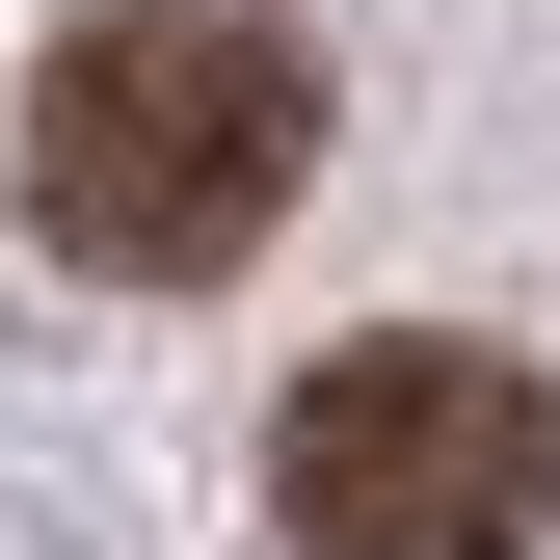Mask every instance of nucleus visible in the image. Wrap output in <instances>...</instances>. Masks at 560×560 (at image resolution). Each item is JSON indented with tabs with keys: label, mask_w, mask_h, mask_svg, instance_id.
<instances>
[{
	"label": "nucleus",
	"mask_w": 560,
	"mask_h": 560,
	"mask_svg": "<svg viewBox=\"0 0 560 560\" xmlns=\"http://www.w3.org/2000/svg\"><path fill=\"white\" fill-rule=\"evenodd\" d=\"M27 241L54 267H133V294H214V267L320 187V54L267 0H107V27L27 54Z\"/></svg>",
	"instance_id": "1"
},
{
	"label": "nucleus",
	"mask_w": 560,
	"mask_h": 560,
	"mask_svg": "<svg viewBox=\"0 0 560 560\" xmlns=\"http://www.w3.org/2000/svg\"><path fill=\"white\" fill-rule=\"evenodd\" d=\"M267 508H294V560H534L560 534V400L454 320L320 347L294 428H267Z\"/></svg>",
	"instance_id": "2"
}]
</instances>
